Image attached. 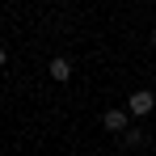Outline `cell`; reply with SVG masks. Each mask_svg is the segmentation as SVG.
I'll return each instance as SVG.
<instances>
[{
    "instance_id": "obj_1",
    "label": "cell",
    "mask_w": 156,
    "mask_h": 156,
    "mask_svg": "<svg viewBox=\"0 0 156 156\" xmlns=\"http://www.w3.org/2000/svg\"><path fill=\"white\" fill-rule=\"evenodd\" d=\"M127 110H131V118L152 114V110H156V93H152V89H135V93L127 97Z\"/></svg>"
},
{
    "instance_id": "obj_2",
    "label": "cell",
    "mask_w": 156,
    "mask_h": 156,
    "mask_svg": "<svg viewBox=\"0 0 156 156\" xmlns=\"http://www.w3.org/2000/svg\"><path fill=\"white\" fill-rule=\"evenodd\" d=\"M127 118H131V110H101V127L110 131V135H122V131L131 127Z\"/></svg>"
},
{
    "instance_id": "obj_3",
    "label": "cell",
    "mask_w": 156,
    "mask_h": 156,
    "mask_svg": "<svg viewBox=\"0 0 156 156\" xmlns=\"http://www.w3.org/2000/svg\"><path fill=\"white\" fill-rule=\"evenodd\" d=\"M47 76L59 80V84H63V80H72V63H68V55H55L51 63H47Z\"/></svg>"
},
{
    "instance_id": "obj_4",
    "label": "cell",
    "mask_w": 156,
    "mask_h": 156,
    "mask_svg": "<svg viewBox=\"0 0 156 156\" xmlns=\"http://www.w3.org/2000/svg\"><path fill=\"white\" fill-rule=\"evenodd\" d=\"M118 139H122V148H144V144H148V135H144L139 127H127Z\"/></svg>"
},
{
    "instance_id": "obj_5",
    "label": "cell",
    "mask_w": 156,
    "mask_h": 156,
    "mask_svg": "<svg viewBox=\"0 0 156 156\" xmlns=\"http://www.w3.org/2000/svg\"><path fill=\"white\" fill-rule=\"evenodd\" d=\"M4 63H9V51H4V47H0V68H4Z\"/></svg>"
},
{
    "instance_id": "obj_6",
    "label": "cell",
    "mask_w": 156,
    "mask_h": 156,
    "mask_svg": "<svg viewBox=\"0 0 156 156\" xmlns=\"http://www.w3.org/2000/svg\"><path fill=\"white\" fill-rule=\"evenodd\" d=\"M152 47H156V30H152Z\"/></svg>"
}]
</instances>
